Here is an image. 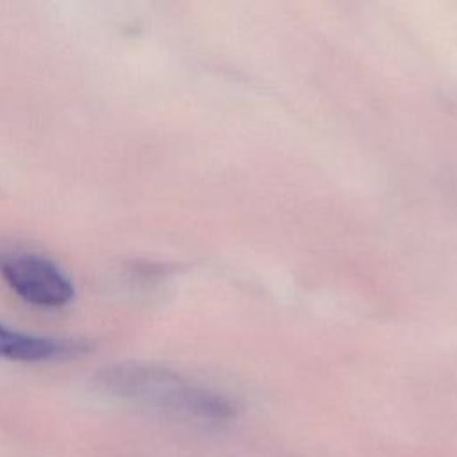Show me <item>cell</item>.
<instances>
[{
  "label": "cell",
  "instance_id": "cell-1",
  "mask_svg": "<svg viewBox=\"0 0 457 457\" xmlns=\"http://www.w3.org/2000/svg\"><path fill=\"white\" fill-rule=\"evenodd\" d=\"M96 382L107 395L184 421L220 423L234 414L225 395L155 364H114L100 371Z\"/></svg>",
  "mask_w": 457,
  "mask_h": 457
},
{
  "label": "cell",
  "instance_id": "cell-2",
  "mask_svg": "<svg viewBox=\"0 0 457 457\" xmlns=\"http://www.w3.org/2000/svg\"><path fill=\"white\" fill-rule=\"evenodd\" d=\"M0 275L20 298L36 307L57 309L75 295L70 277L54 261L18 246L0 250Z\"/></svg>",
  "mask_w": 457,
  "mask_h": 457
},
{
  "label": "cell",
  "instance_id": "cell-3",
  "mask_svg": "<svg viewBox=\"0 0 457 457\" xmlns=\"http://www.w3.org/2000/svg\"><path fill=\"white\" fill-rule=\"evenodd\" d=\"M89 345L84 339L46 337L12 330L0 323V359L20 362L62 361L82 355Z\"/></svg>",
  "mask_w": 457,
  "mask_h": 457
}]
</instances>
